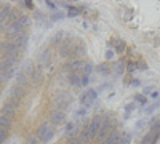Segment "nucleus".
<instances>
[{
    "mask_svg": "<svg viewBox=\"0 0 160 144\" xmlns=\"http://www.w3.org/2000/svg\"><path fill=\"white\" fill-rule=\"evenodd\" d=\"M117 128H118V120H117V119H114V117H106V119L102 120L101 130L98 132L96 138H98V139H99V142H101L102 139L108 138L111 133L117 132Z\"/></svg>",
    "mask_w": 160,
    "mask_h": 144,
    "instance_id": "1",
    "label": "nucleus"
},
{
    "mask_svg": "<svg viewBox=\"0 0 160 144\" xmlns=\"http://www.w3.org/2000/svg\"><path fill=\"white\" fill-rule=\"evenodd\" d=\"M19 53H21L19 47L16 43H13L11 40L0 42V56L2 58H11V59L19 61Z\"/></svg>",
    "mask_w": 160,
    "mask_h": 144,
    "instance_id": "2",
    "label": "nucleus"
},
{
    "mask_svg": "<svg viewBox=\"0 0 160 144\" xmlns=\"http://www.w3.org/2000/svg\"><path fill=\"white\" fill-rule=\"evenodd\" d=\"M53 136H55V128L51 127V123H42L37 128V132H35V138L38 139V142H42V144L50 142Z\"/></svg>",
    "mask_w": 160,
    "mask_h": 144,
    "instance_id": "3",
    "label": "nucleus"
},
{
    "mask_svg": "<svg viewBox=\"0 0 160 144\" xmlns=\"http://www.w3.org/2000/svg\"><path fill=\"white\" fill-rule=\"evenodd\" d=\"M96 99H98V90H95V88H88V90H85L83 93L80 95V98H78L80 104H82V107H85V109L91 107V106H93V102H95Z\"/></svg>",
    "mask_w": 160,
    "mask_h": 144,
    "instance_id": "4",
    "label": "nucleus"
},
{
    "mask_svg": "<svg viewBox=\"0 0 160 144\" xmlns=\"http://www.w3.org/2000/svg\"><path fill=\"white\" fill-rule=\"evenodd\" d=\"M102 120H104V119H102L101 115H95V117H91L90 122H87V128H88V132H90V135H91L93 138H96L98 132L101 130Z\"/></svg>",
    "mask_w": 160,
    "mask_h": 144,
    "instance_id": "5",
    "label": "nucleus"
},
{
    "mask_svg": "<svg viewBox=\"0 0 160 144\" xmlns=\"http://www.w3.org/2000/svg\"><path fill=\"white\" fill-rule=\"evenodd\" d=\"M55 101H56V104H58L56 109L66 112L68 106H71V104H72V96L68 95V93H58V95H55Z\"/></svg>",
    "mask_w": 160,
    "mask_h": 144,
    "instance_id": "6",
    "label": "nucleus"
},
{
    "mask_svg": "<svg viewBox=\"0 0 160 144\" xmlns=\"http://www.w3.org/2000/svg\"><path fill=\"white\" fill-rule=\"evenodd\" d=\"M83 66H85V61L83 59H72L71 62H66L64 64V72H68V74L78 72L80 74V71H82Z\"/></svg>",
    "mask_w": 160,
    "mask_h": 144,
    "instance_id": "7",
    "label": "nucleus"
},
{
    "mask_svg": "<svg viewBox=\"0 0 160 144\" xmlns=\"http://www.w3.org/2000/svg\"><path fill=\"white\" fill-rule=\"evenodd\" d=\"M64 119H66V112L64 111H59V109H53L50 112V123L53 127H58L61 123H64Z\"/></svg>",
    "mask_w": 160,
    "mask_h": 144,
    "instance_id": "8",
    "label": "nucleus"
},
{
    "mask_svg": "<svg viewBox=\"0 0 160 144\" xmlns=\"http://www.w3.org/2000/svg\"><path fill=\"white\" fill-rule=\"evenodd\" d=\"M87 55V47L82 40H78L74 43V50H72V58L74 59H82V56Z\"/></svg>",
    "mask_w": 160,
    "mask_h": 144,
    "instance_id": "9",
    "label": "nucleus"
},
{
    "mask_svg": "<svg viewBox=\"0 0 160 144\" xmlns=\"http://www.w3.org/2000/svg\"><path fill=\"white\" fill-rule=\"evenodd\" d=\"M68 85L71 87H75V88H82L83 83H82V75L78 72H71L68 74Z\"/></svg>",
    "mask_w": 160,
    "mask_h": 144,
    "instance_id": "10",
    "label": "nucleus"
},
{
    "mask_svg": "<svg viewBox=\"0 0 160 144\" xmlns=\"http://www.w3.org/2000/svg\"><path fill=\"white\" fill-rule=\"evenodd\" d=\"M122 132H118V130H117V132H114V133H111L108 138H106V139H102L101 141V144H120V139H122Z\"/></svg>",
    "mask_w": 160,
    "mask_h": 144,
    "instance_id": "11",
    "label": "nucleus"
},
{
    "mask_svg": "<svg viewBox=\"0 0 160 144\" xmlns=\"http://www.w3.org/2000/svg\"><path fill=\"white\" fill-rule=\"evenodd\" d=\"M158 139H160V136H157L154 132H151V130H149V132L141 138V142L139 144H157Z\"/></svg>",
    "mask_w": 160,
    "mask_h": 144,
    "instance_id": "12",
    "label": "nucleus"
},
{
    "mask_svg": "<svg viewBox=\"0 0 160 144\" xmlns=\"http://www.w3.org/2000/svg\"><path fill=\"white\" fill-rule=\"evenodd\" d=\"M50 62H51V55H50V50H43L42 53L38 55V64H40V67H47Z\"/></svg>",
    "mask_w": 160,
    "mask_h": 144,
    "instance_id": "13",
    "label": "nucleus"
},
{
    "mask_svg": "<svg viewBox=\"0 0 160 144\" xmlns=\"http://www.w3.org/2000/svg\"><path fill=\"white\" fill-rule=\"evenodd\" d=\"M2 115L7 117V119H10V120H13V119H15V115H16V109L13 107L11 104L5 102L3 107H2Z\"/></svg>",
    "mask_w": 160,
    "mask_h": 144,
    "instance_id": "14",
    "label": "nucleus"
},
{
    "mask_svg": "<svg viewBox=\"0 0 160 144\" xmlns=\"http://www.w3.org/2000/svg\"><path fill=\"white\" fill-rule=\"evenodd\" d=\"M83 11V7H75V5H69L68 7V16L69 18H77L80 16V13Z\"/></svg>",
    "mask_w": 160,
    "mask_h": 144,
    "instance_id": "15",
    "label": "nucleus"
},
{
    "mask_svg": "<svg viewBox=\"0 0 160 144\" xmlns=\"http://www.w3.org/2000/svg\"><path fill=\"white\" fill-rule=\"evenodd\" d=\"M66 35H68V32H64V31H59L58 34H55V35H53L51 37V43L53 45H61V42L64 40V38H66Z\"/></svg>",
    "mask_w": 160,
    "mask_h": 144,
    "instance_id": "16",
    "label": "nucleus"
},
{
    "mask_svg": "<svg viewBox=\"0 0 160 144\" xmlns=\"http://www.w3.org/2000/svg\"><path fill=\"white\" fill-rule=\"evenodd\" d=\"M93 71H95V66H93L91 62L85 61V66L82 67V71H80V75H83V77H90Z\"/></svg>",
    "mask_w": 160,
    "mask_h": 144,
    "instance_id": "17",
    "label": "nucleus"
},
{
    "mask_svg": "<svg viewBox=\"0 0 160 144\" xmlns=\"http://www.w3.org/2000/svg\"><path fill=\"white\" fill-rule=\"evenodd\" d=\"M151 132H154L157 136H160V119H157V117H154L151 122Z\"/></svg>",
    "mask_w": 160,
    "mask_h": 144,
    "instance_id": "18",
    "label": "nucleus"
},
{
    "mask_svg": "<svg viewBox=\"0 0 160 144\" xmlns=\"http://www.w3.org/2000/svg\"><path fill=\"white\" fill-rule=\"evenodd\" d=\"M13 72L15 71H8V72H0V85H5L8 80H11V77H13Z\"/></svg>",
    "mask_w": 160,
    "mask_h": 144,
    "instance_id": "19",
    "label": "nucleus"
},
{
    "mask_svg": "<svg viewBox=\"0 0 160 144\" xmlns=\"http://www.w3.org/2000/svg\"><path fill=\"white\" fill-rule=\"evenodd\" d=\"M127 64H128V62H127L125 59H120V61L117 62V66H115V74H117V75H122V74L125 72V66H127Z\"/></svg>",
    "mask_w": 160,
    "mask_h": 144,
    "instance_id": "20",
    "label": "nucleus"
},
{
    "mask_svg": "<svg viewBox=\"0 0 160 144\" xmlns=\"http://www.w3.org/2000/svg\"><path fill=\"white\" fill-rule=\"evenodd\" d=\"M135 111H136V102H128L125 106V120L131 115V112H135Z\"/></svg>",
    "mask_w": 160,
    "mask_h": 144,
    "instance_id": "21",
    "label": "nucleus"
},
{
    "mask_svg": "<svg viewBox=\"0 0 160 144\" xmlns=\"http://www.w3.org/2000/svg\"><path fill=\"white\" fill-rule=\"evenodd\" d=\"M96 71H98L99 74H102V75H109L112 69L108 67V64H98V66H96Z\"/></svg>",
    "mask_w": 160,
    "mask_h": 144,
    "instance_id": "22",
    "label": "nucleus"
},
{
    "mask_svg": "<svg viewBox=\"0 0 160 144\" xmlns=\"http://www.w3.org/2000/svg\"><path fill=\"white\" fill-rule=\"evenodd\" d=\"M11 123H13V120L7 119V117H3V115H0V127H2V128L10 130L11 128Z\"/></svg>",
    "mask_w": 160,
    "mask_h": 144,
    "instance_id": "23",
    "label": "nucleus"
},
{
    "mask_svg": "<svg viewBox=\"0 0 160 144\" xmlns=\"http://www.w3.org/2000/svg\"><path fill=\"white\" fill-rule=\"evenodd\" d=\"M114 42H115V38H114ZM115 43H117V47H115V51H117V53H123L125 48H127L125 42H123V40H117Z\"/></svg>",
    "mask_w": 160,
    "mask_h": 144,
    "instance_id": "24",
    "label": "nucleus"
},
{
    "mask_svg": "<svg viewBox=\"0 0 160 144\" xmlns=\"http://www.w3.org/2000/svg\"><path fill=\"white\" fill-rule=\"evenodd\" d=\"M135 102H138V104H141V106H144V104L148 102V98H146L142 93H138V95H135Z\"/></svg>",
    "mask_w": 160,
    "mask_h": 144,
    "instance_id": "25",
    "label": "nucleus"
},
{
    "mask_svg": "<svg viewBox=\"0 0 160 144\" xmlns=\"http://www.w3.org/2000/svg\"><path fill=\"white\" fill-rule=\"evenodd\" d=\"M158 107H160V101H155L154 104H151L149 107H146L144 112H146V114H152V112H154L155 109H158Z\"/></svg>",
    "mask_w": 160,
    "mask_h": 144,
    "instance_id": "26",
    "label": "nucleus"
},
{
    "mask_svg": "<svg viewBox=\"0 0 160 144\" xmlns=\"http://www.w3.org/2000/svg\"><path fill=\"white\" fill-rule=\"evenodd\" d=\"M7 138H8V130L0 127V144H3L7 141Z\"/></svg>",
    "mask_w": 160,
    "mask_h": 144,
    "instance_id": "27",
    "label": "nucleus"
},
{
    "mask_svg": "<svg viewBox=\"0 0 160 144\" xmlns=\"http://www.w3.org/2000/svg\"><path fill=\"white\" fill-rule=\"evenodd\" d=\"M104 55H106V59L109 61V59H112V58H114V55H115V51H114L112 48H108V50H106V53H104Z\"/></svg>",
    "mask_w": 160,
    "mask_h": 144,
    "instance_id": "28",
    "label": "nucleus"
},
{
    "mask_svg": "<svg viewBox=\"0 0 160 144\" xmlns=\"http://www.w3.org/2000/svg\"><path fill=\"white\" fill-rule=\"evenodd\" d=\"M154 91H155V88H154V87H146V88L142 90V95H144V96H148V95H152Z\"/></svg>",
    "mask_w": 160,
    "mask_h": 144,
    "instance_id": "29",
    "label": "nucleus"
},
{
    "mask_svg": "<svg viewBox=\"0 0 160 144\" xmlns=\"http://www.w3.org/2000/svg\"><path fill=\"white\" fill-rule=\"evenodd\" d=\"M136 67H138L139 71H146V69H148V66H146V62H144L142 59H139V61L136 62Z\"/></svg>",
    "mask_w": 160,
    "mask_h": 144,
    "instance_id": "30",
    "label": "nucleus"
},
{
    "mask_svg": "<svg viewBox=\"0 0 160 144\" xmlns=\"http://www.w3.org/2000/svg\"><path fill=\"white\" fill-rule=\"evenodd\" d=\"M85 114H87V109L82 107V109H78V111L75 112V117H85Z\"/></svg>",
    "mask_w": 160,
    "mask_h": 144,
    "instance_id": "31",
    "label": "nucleus"
},
{
    "mask_svg": "<svg viewBox=\"0 0 160 144\" xmlns=\"http://www.w3.org/2000/svg\"><path fill=\"white\" fill-rule=\"evenodd\" d=\"M64 18V13L62 11H58L55 16H53V21H59V19H62Z\"/></svg>",
    "mask_w": 160,
    "mask_h": 144,
    "instance_id": "32",
    "label": "nucleus"
},
{
    "mask_svg": "<svg viewBox=\"0 0 160 144\" xmlns=\"http://www.w3.org/2000/svg\"><path fill=\"white\" fill-rule=\"evenodd\" d=\"M135 69H138V67H136V62H133V61H130V62H128V71H130V72H133V71H135Z\"/></svg>",
    "mask_w": 160,
    "mask_h": 144,
    "instance_id": "33",
    "label": "nucleus"
},
{
    "mask_svg": "<svg viewBox=\"0 0 160 144\" xmlns=\"http://www.w3.org/2000/svg\"><path fill=\"white\" fill-rule=\"evenodd\" d=\"M21 5L26 7V8H34V3L32 2H21Z\"/></svg>",
    "mask_w": 160,
    "mask_h": 144,
    "instance_id": "34",
    "label": "nucleus"
},
{
    "mask_svg": "<svg viewBox=\"0 0 160 144\" xmlns=\"http://www.w3.org/2000/svg\"><path fill=\"white\" fill-rule=\"evenodd\" d=\"M45 3H47V7H48V8H51V10H55V8H56V5L53 3V2H50V0H48V2H45Z\"/></svg>",
    "mask_w": 160,
    "mask_h": 144,
    "instance_id": "35",
    "label": "nucleus"
},
{
    "mask_svg": "<svg viewBox=\"0 0 160 144\" xmlns=\"http://www.w3.org/2000/svg\"><path fill=\"white\" fill-rule=\"evenodd\" d=\"M131 85H133V87H139V85H141V82L138 80V78H135V80L131 82Z\"/></svg>",
    "mask_w": 160,
    "mask_h": 144,
    "instance_id": "36",
    "label": "nucleus"
},
{
    "mask_svg": "<svg viewBox=\"0 0 160 144\" xmlns=\"http://www.w3.org/2000/svg\"><path fill=\"white\" fill-rule=\"evenodd\" d=\"M157 96H158V91L155 90V91H154V93H152V98H157Z\"/></svg>",
    "mask_w": 160,
    "mask_h": 144,
    "instance_id": "37",
    "label": "nucleus"
},
{
    "mask_svg": "<svg viewBox=\"0 0 160 144\" xmlns=\"http://www.w3.org/2000/svg\"><path fill=\"white\" fill-rule=\"evenodd\" d=\"M29 144H38V142H37V141H32V142H29Z\"/></svg>",
    "mask_w": 160,
    "mask_h": 144,
    "instance_id": "38",
    "label": "nucleus"
},
{
    "mask_svg": "<svg viewBox=\"0 0 160 144\" xmlns=\"http://www.w3.org/2000/svg\"><path fill=\"white\" fill-rule=\"evenodd\" d=\"M0 90H2V85H0Z\"/></svg>",
    "mask_w": 160,
    "mask_h": 144,
    "instance_id": "39",
    "label": "nucleus"
}]
</instances>
